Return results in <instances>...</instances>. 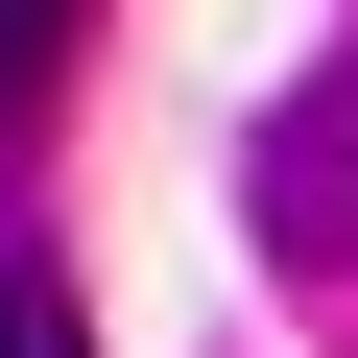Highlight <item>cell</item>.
Returning a JSON list of instances; mask_svg holds the SVG:
<instances>
[{
    "instance_id": "1",
    "label": "cell",
    "mask_w": 358,
    "mask_h": 358,
    "mask_svg": "<svg viewBox=\"0 0 358 358\" xmlns=\"http://www.w3.org/2000/svg\"><path fill=\"white\" fill-rule=\"evenodd\" d=\"M263 239H287L310 287H358V72H310V96L263 120Z\"/></svg>"
},
{
    "instance_id": "2",
    "label": "cell",
    "mask_w": 358,
    "mask_h": 358,
    "mask_svg": "<svg viewBox=\"0 0 358 358\" xmlns=\"http://www.w3.org/2000/svg\"><path fill=\"white\" fill-rule=\"evenodd\" d=\"M0 358H96V310H72V287H48L24 239H0Z\"/></svg>"
},
{
    "instance_id": "3",
    "label": "cell",
    "mask_w": 358,
    "mask_h": 358,
    "mask_svg": "<svg viewBox=\"0 0 358 358\" xmlns=\"http://www.w3.org/2000/svg\"><path fill=\"white\" fill-rule=\"evenodd\" d=\"M48 72H72V0H0V120H24Z\"/></svg>"
}]
</instances>
